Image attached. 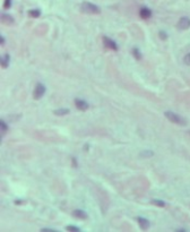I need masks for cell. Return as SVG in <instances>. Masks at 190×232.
Instances as JSON below:
<instances>
[{"label": "cell", "instance_id": "6da1fadb", "mask_svg": "<svg viewBox=\"0 0 190 232\" xmlns=\"http://www.w3.org/2000/svg\"><path fill=\"white\" fill-rule=\"evenodd\" d=\"M81 10L85 14H100V8L94 5V3H91V2H83L81 5Z\"/></svg>", "mask_w": 190, "mask_h": 232}, {"label": "cell", "instance_id": "7a4b0ae2", "mask_svg": "<svg viewBox=\"0 0 190 232\" xmlns=\"http://www.w3.org/2000/svg\"><path fill=\"white\" fill-rule=\"evenodd\" d=\"M164 116L171 121V123H176V125H186V120L182 118V117H180L179 114H176L174 112H171V111H166L165 113H164Z\"/></svg>", "mask_w": 190, "mask_h": 232}, {"label": "cell", "instance_id": "3957f363", "mask_svg": "<svg viewBox=\"0 0 190 232\" xmlns=\"http://www.w3.org/2000/svg\"><path fill=\"white\" fill-rule=\"evenodd\" d=\"M45 93V86L43 85V84H41V83H39V84H36V86H35V90H34V99H36V100H39V99H41L42 96H43V94Z\"/></svg>", "mask_w": 190, "mask_h": 232}, {"label": "cell", "instance_id": "277c9868", "mask_svg": "<svg viewBox=\"0 0 190 232\" xmlns=\"http://www.w3.org/2000/svg\"><path fill=\"white\" fill-rule=\"evenodd\" d=\"M190 27V19L188 17H182L180 18L179 23H178V28L179 29H188Z\"/></svg>", "mask_w": 190, "mask_h": 232}, {"label": "cell", "instance_id": "5b68a950", "mask_svg": "<svg viewBox=\"0 0 190 232\" xmlns=\"http://www.w3.org/2000/svg\"><path fill=\"white\" fill-rule=\"evenodd\" d=\"M75 105H76L77 109L81 110V111H85V110H87L90 108V104H88L86 101L81 100V99H76V100H75Z\"/></svg>", "mask_w": 190, "mask_h": 232}, {"label": "cell", "instance_id": "8992f818", "mask_svg": "<svg viewBox=\"0 0 190 232\" xmlns=\"http://www.w3.org/2000/svg\"><path fill=\"white\" fill-rule=\"evenodd\" d=\"M0 21H1V23L5 24V25H13L14 23H15V19H14L10 15H8V14L1 15Z\"/></svg>", "mask_w": 190, "mask_h": 232}, {"label": "cell", "instance_id": "52a82bcc", "mask_svg": "<svg viewBox=\"0 0 190 232\" xmlns=\"http://www.w3.org/2000/svg\"><path fill=\"white\" fill-rule=\"evenodd\" d=\"M103 42H104V45L109 48V49H111V50H118V45H117V43L113 41V40H111V39H109L107 36H104L103 38Z\"/></svg>", "mask_w": 190, "mask_h": 232}, {"label": "cell", "instance_id": "ba28073f", "mask_svg": "<svg viewBox=\"0 0 190 232\" xmlns=\"http://www.w3.org/2000/svg\"><path fill=\"white\" fill-rule=\"evenodd\" d=\"M137 221H138V223H139V225H140V228H141L143 230H147L149 228L148 220H146V218H137Z\"/></svg>", "mask_w": 190, "mask_h": 232}, {"label": "cell", "instance_id": "9c48e42d", "mask_svg": "<svg viewBox=\"0 0 190 232\" xmlns=\"http://www.w3.org/2000/svg\"><path fill=\"white\" fill-rule=\"evenodd\" d=\"M139 15H140V17H141V18H145V19H147V18H149V17L152 16V10H150V9H148V8H146V7H144V8H141V9H140Z\"/></svg>", "mask_w": 190, "mask_h": 232}, {"label": "cell", "instance_id": "30bf717a", "mask_svg": "<svg viewBox=\"0 0 190 232\" xmlns=\"http://www.w3.org/2000/svg\"><path fill=\"white\" fill-rule=\"evenodd\" d=\"M72 215H74L75 218H81V220L87 218V214H86V212H84V211H81V209H75V211L72 212Z\"/></svg>", "mask_w": 190, "mask_h": 232}, {"label": "cell", "instance_id": "8fae6325", "mask_svg": "<svg viewBox=\"0 0 190 232\" xmlns=\"http://www.w3.org/2000/svg\"><path fill=\"white\" fill-rule=\"evenodd\" d=\"M9 59H10V57H9L8 53H6V55H3L2 57H1L0 62H1L2 68H7V67L9 66Z\"/></svg>", "mask_w": 190, "mask_h": 232}, {"label": "cell", "instance_id": "7c38bea8", "mask_svg": "<svg viewBox=\"0 0 190 232\" xmlns=\"http://www.w3.org/2000/svg\"><path fill=\"white\" fill-rule=\"evenodd\" d=\"M53 113L54 114H57V116H66V114L69 113V110L68 109H58V110H55Z\"/></svg>", "mask_w": 190, "mask_h": 232}, {"label": "cell", "instance_id": "4fadbf2b", "mask_svg": "<svg viewBox=\"0 0 190 232\" xmlns=\"http://www.w3.org/2000/svg\"><path fill=\"white\" fill-rule=\"evenodd\" d=\"M28 15L31 16V17H39L41 15V12L39 10V9H31L29 12H28Z\"/></svg>", "mask_w": 190, "mask_h": 232}, {"label": "cell", "instance_id": "5bb4252c", "mask_svg": "<svg viewBox=\"0 0 190 232\" xmlns=\"http://www.w3.org/2000/svg\"><path fill=\"white\" fill-rule=\"evenodd\" d=\"M0 126H1V135H2V136H5V134L7 133V129H8V127H7V125H6V123H5L3 120H1Z\"/></svg>", "mask_w": 190, "mask_h": 232}, {"label": "cell", "instance_id": "9a60e30c", "mask_svg": "<svg viewBox=\"0 0 190 232\" xmlns=\"http://www.w3.org/2000/svg\"><path fill=\"white\" fill-rule=\"evenodd\" d=\"M133 55H135V58L137 60H140V59H141V55H140V52H139L138 49H134V50H133Z\"/></svg>", "mask_w": 190, "mask_h": 232}, {"label": "cell", "instance_id": "2e32d148", "mask_svg": "<svg viewBox=\"0 0 190 232\" xmlns=\"http://www.w3.org/2000/svg\"><path fill=\"white\" fill-rule=\"evenodd\" d=\"M154 153L152 152V151H145V152H141L140 153V156H145V157H147V156H152Z\"/></svg>", "mask_w": 190, "mask_h": 232}, {"label": "cell", "instance_id": "e0dca14e", "mask_svg": "<svg viewBox=\"0 0 190 232\" xmlns=\"http://www.w3.org/2000/svg\"><path fill=\"white\" fill-rule=\"evenodd\" d=\"M152 203L155 205H157V206H160V207H163V206H165V203L162 202V201H157V199H154V201H152Z\"/></svg>", "mask_w": 190, "mask_h": 232}, {"label": "cell", "instance_id": "ac0fdd59", "mask_svg": "<svg viewBox=\"0 0 190 232\" xmlns=\"http://www.w3.org/2000/svg\"><path fill=\"white\" fill-rule=\"evenodd\" d=\"M183 62H185L186 65L190 66V53H188V55H185V58H183Z\"/></svg>", "mask_w": 190, "mask_h": 232}, {"label": "cell", "instance_id": "d6986e66", "mask_svg": "<svg viewBox=\"0 0 190 232\" xmlns=\"http://www.w3.org/2000/svg\"><path fill=\"white\" fill-rule=\"evenodd\" d=\"M12 6V0H5V3H3V7L7 9V8H9Z\"/></svg>", "mask_w": 190, "mask_h": 232}, {"label": "cell", "instance_id": "ffe728a7", "mask_svg": "<svg viewBox=\"0 0 190 232\" xmlns=\"http://www.w3.org/2000/svg\"><path fill=\"white\" fill-rule=\"evenodd\" d=\"M67 230L68 231H79V229H78V228H76V227H71V225H70V227H67Z\"/></svg>", "mask_w": 190, "mask_h": 232}, {"label": "cell", "instance_id": "44dd1931", "mask_svg": "<svg viewBox=\"0 0 190 232\" xmlns=\"http://www.w3.org/2000/svg\"><path fill=\"white\" fill-rule=\"evenodd\" d=\"M160 38H161L162 40H166V39H167V35L165 34V32H160Z\"/></svg>", "mask_w": 190, "mask_h": 232}, {"label": "cell", "instance_id": "7402d4cb", "mask_svg": "<svg viewBox=\"0 0 190 232\" xmlns=\"http://www.w3.org/2000/svg\"><path fill=\"white\" fill-rule=\"evenodd\" d=\"M1 44H5V38L1 36Z\"/></svg>", "mask_w": 190, "mask_h": 232}]
</instances>
